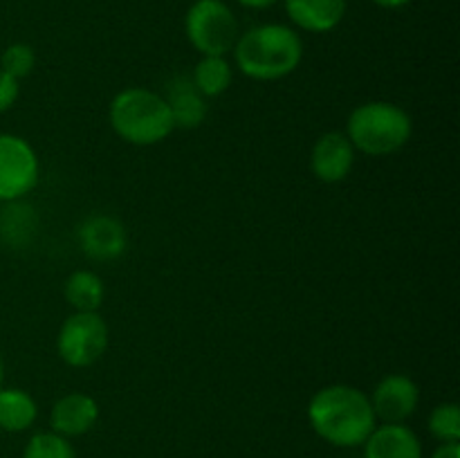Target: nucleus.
<instances>
[{
	"label": "nucleus",
	"mask_w": 460,
	"mask_h": 458,
	"mask_svg": "<svg viewBox=\"0 0 460 458\" xmlns=\"http://www.w3.org/2000/svg\"><path fill=\"white\" fill-rule=\"evenodd\" d=\"M308 420L314 434L335 447H359L377 427L371 398L349 384H331L310 398Z\"/></svg>",
	"instance_id": "1"
},
{
	"label": "nucleus",
	"mask_w": 460,
	"mask_h": 458,
	"mask_svg": "<svg viewBox=\"0 0 460 458\" xmlns=\"http://www.w3.org/2000/svg\"><path fill=\"white\" fill-rule=\"evenodd\" d=\"M39 416L36 400L22 389H0V429L25 431Z\"/></svg>",
	"instance_id": "15"
},
{
	"label": "nucleus",
	"mask_w": 460,
	"mask_h": 458,
	"mask_svg": "<svg viewBox=\"0 0 460 458\" xmlns=\"http://www.w3.org/2000/svg\"><path fill=\"white\" fill-rule=\"evenodd\" d=\"M236 3L247 9H270L277 3H281V0H236Z\"/></svg>",
	"instance_id": "23"
},
{
	"label": "nucleus",
	"mask_w": 460,
	"mask_h": 458,
	"mask_svg": "<svg viewBox=\"0 0 460 458\" xmlns=\"http://www.w3.org/2000/svg\"><path fill=\"white\" fill-rule=\"evenodd\" d=\"M429 431L438 443H460V409L456 402H443L429 413Z\"/></svg>",
	"instance_id": "19"
},
{
	"label": "nucleus",
	"mask_w": 460,
	"mask_h": 458,
	"mask_svg": "<svg viewBox=\"0 0 460 458\" xmlns=\"http://www.w3.org/2000/svg\"><path fill=\"white\" fill-rule=\"evenodd\" d=\"M373 3H376L377 7H385V9H400L404 7V4L411 3V0H373Z\"/></svg>",
	"instance_id": "24"
},
{
	"label": "nucleus",
	"mask_w": 460,
	"mask_h": 458,
	"mask_svg": "<svg viewBox=\"0 0 460 458\" xmlns=\"http://www.w3.org/2000/svg\"><path fill=\"white\" fill-rule=\"evenodd\" d=\"M111 126L124 142L153 146L173 133V117L164 97L146 88H126L111 103Z\"/></svg>",
	"instance_id": "3"
},
{
	"label": "nucleus",
	"mask_w": 460,
	"mask_h": 458,
	"mask_svg": "<svg viewBox=\"0 0 460 458\" xmlns=\"http://www.w3.org/2000/svg\"><path fill=\"white\" fill-rule=\"evenodd\" d=\"M0 389H3V359H0Z\"/></svg>",
	"instance_id": "25"
},
{
	"label": "nucleus",
	"mask_w": 460,
	"mask_h": 458,
	"mask_svg": "<svg viewBox=\"0 0 460 458\" xmlns=\"http://www.w3.org/2000/svg\"><path fill=\"white\" fill-rule=\"evenodd\" d=\"M108 348V326L99 313H75L57 337L58 357L75 368L93 366Z\"/></svg>",
	"instance_id": "6"
},
{
	"label": "nucleus",
	"mask_w": 460,
	"mask_h": 458,
	"mask_svg": "<svg viewBox=\"0 0 460 458\" xmlns=\"http://www.w3.org/2000/svg\"><path fill=\"white\" fill-rule=\"evenodd\" d=\"M67 304L75 308V313H97L103 304V281L90 269H76L67 277L66 287Z\"/></svg>",
	"instance_id": "16"
},
{
	"label": "nucleus",
	"mask_w": 460,
	"mask_h": 458,
	"mask_svg": "<svg viewBox=\"0 0 460 458\" xmlns=\"http://www.w3.org/2000/svg\"><path fill=\"white\" fill-rule=\"evenodd\" d=\"M18 92H21V85L13 76H9L7 72L0 70V112L9 110V108L16 103Z\"/></svg>",
	"instance_id": "21"
},
{
	"label": "nucleus",
	"mask_w": 460,
	"mask_h": 458,
	"mask_svg": "<svg viewBox=\"0 0 460 458\" xmlns=\"http://www.w3.org/2000/svg\"><path fill=\"white\" fill-rule=\"evenodd\" d=\"M79 242L93 260H112L124 254L126 229L112 216H90L81 223Z\"/></svg>",
	"instance_id": "10"
},
{
	"label": "nucleus",
	"mask_w": 460,
	"mask_h": 458,
	"mask_svg": "<svg viewBox=\"0 0 460 458\" xmlns=\"http://www.w3.org/2000/svg\"><path fill=\"white\" fill-rule=\"evenodd\" d=\"M22 458H76L70 438L54 434V431H39L25 445Z\"/></svg>",
	"instance_id": "18"
},
{
	"label": "nucleus",
	"mask_w": 460,
	"mask_h": 458,
	"mask_svg": "<svg viewBox=\"0 0 460 458\" xmlns=\"http://www.w3.org/2000/svg\"><path fill=\"white\" fill-rule=\"evenodd\" d=\"M99 404L97 400L85 393H67L54 402L49 413V425L54 434L63 438H76L84 436L97 425Z\"/></svg>",
	"instance_id": "11"
},
{
	"label": "nucleus",
	"mask_w": 460,
	"mask_h": 458,
	"mask_svg": "<svg viewBox=\"0 0 460 458\" xmlns=\"http://www.w3.org/2000/svg\"><path fill=\"white\" fill-rule=\"evenodd\" d=\"M431 458H460L458 443H440V447L431 454Z\"/></svg>",
	"instance_id": "22"
},
{
	"label": "nucleus",
	"mask_w": 460,
	"mask_h": 458,
	"mask_svg": "<svg viewBox=\"0 0 460 458\" xmlns=\"http://www.w3.org/2000/svg\"><path fill=\"white\" fill-rule=\"evenodd\" d=\"M232 66L225 57H202L193 67V85L205 99L220 97L232 85Z\"/></svg>",
	"instance_id": "17"
},
{
	"label": "nucleus",
	"mask_w": 460,
	"mask_h": 458,
	"mask_svg": "<svg viewBox=\"0 0 460 458\" xmlns=\"http://www.w3.org/2000/svg\"><path fill=\"white\" fill-rule=\"evenodd\" d=\"M39 182V157L18 135H0V200L16 202Z\"/></svg>",
	"instance_id": "7"
},
{
	"label": "nucleus",
	"mask_w": 460,
	"mask_h": 458,
	"mask_svg": "<svg viewBox=\"0 0 460 458\" xmlns=\"http://www.w3.org/2000/svg\"><path fill=\"white\" fill-rule=\"evenodd\" d=\"M411 117L389 101H367L355 108L346 124V137L355 151L371 157L394 155L411 139Z\"/></svg>",
	"instance_id": "4"
},
{
	"label": "nucleus",
	"mask_w": 460,
	"mask_h": 458,
	"mask_svg": "<svg viewBox=\"0 0 460 458\" xmlns=\"http://www.w3.org/2000/svg\"><path fill=\"white\" fill-rule=\"evenodd\" d=\"M184 34L202 57H225L238 40V21L225 0H196L184 16Z\"/></svg>",
	"instance_id": "5"
},
{
	"label": "nucleus",
	"mask_w": 460,
	"mask_h": 458,
	"mask_svg": "<svg viewBox=\"0 0 460 458\" xmlns=\"http://www.w3.org/2000/svg\"><path fill=\"white\" fill-rule=\"evenodd\" d=\"M420 402V389L416 382L402 373H391L377 382L371 395V407L377 420L385 425H400L416 413Z\"/></svg>",
	"instance_id": "8"
},
{
	"label": "nucleus",
	"mask_w": 460,
	"mask_h": 458,
	"mask_svg": "<svg viewBox=\"0 0 460 458\" xmlns=\"http://www.w3.org/2000/svg\"><path fill=\"white\" fill-rule=\"evenodd\" d=\"M283 4L295 27L310 34L335 30L346 13V0H283Z\"/></svg>",
	"instance_id": "13"
},
{
	"label": "nucleus",
	"mask_w": 460,
	"mask_h": 458,
	"mask_svg": "<svg viewBox=\"0 0 460 458\" xmlns=\"http://www.w3.org/2000/svg\"><path fill=\"white\" fill-rule=\"evenodd\" d=\"M355 153L358 151L346 137V133L331 130L314 142L313 153H310V171L322 182H341L353 171Z\"/></svg>",
	"instance_id": "9"
},
{
	"label": "nucleus",
	"mask_w": 460,
	"mask_h": 458,
	"mask_svg": "<svg viewBox=\"0 0 460 458\" xmlns=\"http://www.w3.org/2000/svg\"><path fill=\"white\" fill-rule=\"evenodd\" d=\"M164 101L173 117L175 128H198L207 117V99L193 85L191 76H173L166 85Z\"/></svg>",
	"instance_id": "14"
},
{
	"label": "nucleus",
	"mask_w": 460,
	"mask_h": 458,
	"mask_svg": "<svg viewBox=\"0 0 460 458\" xmlns=\"http://www.w3.org/2000/svg\"><path fill=\"white\" fill-rule=\"evenodd\" d=\"M304 58L299 31L281 22H265L238 36L234 61L254 81H277L292 75Z\"/></svg>",
	"instance_id": "2"
},
{
	"label": "nucleus",
	"mask_w": 460,
	"mask_h": 458,
	"mask_svg": "<svg viewBox=\"0 0 460 458\" xmlns=\"http://www.w3.org/2000/svg\"><path fill=\"white\" fill-rule=\"evenodd\" d=\"M364 458H422V443L411 427L385 425L371 431L364 440Z\"/></svg>",
	"instance_id": "12"
},
{
	"label": "nucleus",
	"mask_w": 460,
	"mask_h": 458,
	"mask_svg": "<svg viewBox=\"0 0 460 458\" xmlns=\"http://www.w3.org/2000/svg\"><path fill=\"white\" fill-rule=\"evenodd\" d=\"M36 54L27 43H12L0 57V70L7 72L16 81L25 79L34 72Z\"/></svg>",
	"instance_id": "20"
}]
</instances>
